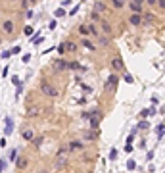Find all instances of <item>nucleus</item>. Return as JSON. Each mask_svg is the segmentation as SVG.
I'll use <instances>...</instances> for the list:
<instances>
[{
  "instance_id": "nucleus-1",
  "label": "nucleus",
  "mask_w": 165,
  "mask_h": 173,
  "mask_svg": "<svg viewBox=\"0 0 165 173\" xmlns=\"http://www.w3.org/2000/svg\"><path fill=\"white\" fill-rule=\"evenodd\" d=\"M67 148H60L58 154H56V161H54V169H63L67 166Z\"/></svg>"
},
{
  "instance_id": "nucleus-2",
  "label": "nucleus",
  "mask_w": 165,
  "mask_h": 173,
  "mask_svg": "<svg viewBox=\"0 0 165 173\" xmlns=\"http://www.w3.org/2000/svg\"><path fill=\"white\" fill-rule=\"evenodd\" d=\"M40 92L44 96H50V98H56L58 96V89L54 87L52 83H48V81H42V83H40Z\"/></svg>"
},
{
  "instance_id": "nucleus-3",
  "label": "nucleus",
  "mask_w": 165,
  "mask_h": 173,
  "mask_svg": "<svg viewBox=\"0 0 165 173\" xmlns=\"http://www.w3.org/2000/svg\"><path fill=\"white\" fill-rule=\"evenodd\" d=\"M67 64L69 62H65L63 58H60V60H54L52 69H54V71H65V69H67Z\"/></svg>"
},
{
  "instance_id": "nucleus-4",
  "label": "nucleus",
  "mask_w": 165,
  "mask_h": 173,
  "mask_svg": "<svg viewBox=\"0 0 165 173\" xmlns=\"http://www.w3.org/2000/svg\"><path fill=\"white\" fill-rule=\"evenodd\" d=\"M89 119H90V127H92V129H98V125H100V121H102V112H94Z\"/></svg>"
},
{
  "instance_id": "nucleus-5",
  "label": "nucleus",
  "mask_w": 165,
  "mask_h": 173,
  "mask_svg": "<svg viewBox=\"0 0 165 173\" xmlns=\"http://www.w3.org/2000/svg\"><path fill=\"white\" fill-rule=\"evenodd\" d=\"M14 131V119L12 118H6L4 119V137H10Z\"/></svg>"
},
{
  "instance_id": "nucleus-6",
  "label": "nucleus",
  "mask_w": 165,
  "mask_h": 173,
  "mask_svg": "<svg viewBox=\"0 0 165 173\" xmlns=\"http://www.w3.org/2000/svg\"><path fill=\"white\" fill-rule=\"evenodd\" d=\"M2 29H4V33H6V35H14V31H16L14 21H12V19H6V21L2 23Z\"/></svg>"
},
{
  "instance_id": "nucleus-7",
  "label": "nucleus",
  "mask_w": 165,
  "mask_h": 173,
  "mask_svg": "<svg viewBox=\"0 0 165 173\" xmlns=\"http://www.w3.org/2000/svg\"><path fill=\"white\" fill-rule=\"evenodd\" d=\"M14 161H16V167H17V169H25V167L29 166V160H27L25 156H17Z\"/></svg>"
},
{
  "instance_id": "nucleus-8",
  "label": "nucleus",
  "mask_w": 165,
  "mask_h": 173,
  "mask_svg": "<svg viewBox=\"0 0 165 173\" xmlns=\"http://www.w3.org/2000/svg\"><path fill=\"white\" fill-rule=\"evenodd\" d=\"M112 67L115 69V71H121V69L125 67V64H123V60H121V58H113V60H112Z\"/></svg>"
},
{
  "instance_id": "nucleus-9",
  "label": "nucleus",
  "mask_w": 165,
  "mask_h": 173,
  "mask_svg": "<svg viewBox=\"0 0 165 173\" xmlns=\"http://www.w3.org/2000/svg\"><path fill=\"white\" fill-rule=\"evenodd\" d=\"M129 23H131V25H135V27H138L140 23H142V17H140V14H133V16L129 17Z\"/></svg>"
},
{
  "instance_id": "nucleus-10",
  "label": "nucleus",
  "mask_w": 165,
  "mask_h": 173,
  "mask_svg": "<svg viewBox=\"0 0 165 173\" xmlns=\"http://www.w3.org/2000/svg\"><path fill=\"white\" fill-rule=\"evenodd\" d=\"M156 135H158V141H161V138H163V135H165V125H163V121L158 123V127H156Z\"/></svg>"
},
{
  "instance_id": "nucleus-11",
  "label": "nucleus",
  "mask_w": 165,
  "mask_h": 173,
  "mask_svg": "<svg viewBox=\"0 0 165 173\" xmlns=\"http://www.w3.org/2000/svg\"><path fill=\"white\" fill-rule=\"evenodd\" d=\"M63 50H67V52H77V44L67 41V42H63Z\"/></svg>"
},
{
  "instance_id": "nucleus-12",
  "label": "nucleus",
  "mask_w": 165,
  "mask_h": 173,
  "mask_svg": "<svg viewBox=\"0 0 165 173\" xmlns=\"http://www.w3.org/2000/svg\"><path fill=\"white\" fill-rule=\"evenodd\" d=\"M117 81H119V77H117L115 73H112V75L108 77V83H106V87H109V85H112V87H115V85H117Z\"/></svg>"
},
{
  "instance_id": "nucleus-13",
  "label": "nucleus",
  "mask_w": 165,
  "mask_h": 173,
  "mask_svg": "<svg viewBox=\"0 0 165 173\" xmlns=\"http://www.w3.org/2000/svg\"><path fill=\"white\" fill-rule=\"evenodd\" d=\"M81 148H83V142L81 141H71L67 150H81Z\"/></svg>"
},
{
  "instance_id": "nucleus-14",
  "label": "nucleus",
  "mask_w": 165,
  "mask_h": 173,
  "mask_svg": "<svg viewBox=\"0 0 165 173\" xmlns=\"http://www.w3.org/2000/svg\"><path fill=\"white\" fill-rule=\"evenodd\" d=\"M81 44L85 46L86 50H96V46H94V44H92V42H90L89 39H83V41H81Z\"/></svg>"
},
{
  "instance_id": "nucleus-15",
  "label": "nucleus",
  "mask_w": 165,
  "mask_h": 173,
  "mask_svg": "<svg viewBox=\"0 0 165 173\" xmlns=\"http://www.w3.org/2000/svg\"><path fill=\"white\" fill-rule=\"evenodd\" d=\"M94 12H96V14L106 12V4H104V2H96V4H94Z\"/></svg>"
},
{
  "instance_id": "nucleus-16",
  "label": "nucleus",
  "mask_w": 165,
  "mask_h": 173,
  "mask_svg": "<svg viewBox=\"0 0 165 173\" xmlns=\"http://www.w3.org/2000/svg\"><path fill=\"white\" fill-rule=\"evenodd\" d=\"M85 138H89V141H94V138H98V131L92 129V131H89V133H85Z\"/></svg>"
},
{
  "instance_id": "nucleus-17",
  "label": "nucleus",
  "mask_w": 165,
  "mask_h": 173,
  "mask_svg": "<svg viewBox=\"0 0 165 173\" xmlns=\"http://www.w3.org/2000/svg\"><path fill=\"white\" fill-rule=\"evenodd\" d=\"M67 69H81V71H85V67H81L79 62H69L67 64Z\"/></svg>"
},
{
  "instance_id": "nucleus-18",
  "label": "nucleus",
  "mask_w": 165,
  "mask_h": 173,
  "mask_svg": "<svg viewBox=\"0 0 165 173\" xmlns=\"http://www.w3.org/2000/svg\"><path fill=\"white\" fill-rule=\"evenodd\" d=\"M33 137H35V133H33L31 129H27V131H23V138H25V141H33Z\"/></svg>"
},
{
  "instance_id": "nucleus-19",
  "label": "nucleus",
  "mask_w": 165,
  "mask_h": 173,
  "mask_svg": "<svg viewBox=\"0 0 165 173\" xmlns=\"http://www.w3.org/2000/svg\"><path fill=\"white\" fill-rule=\"evenodd\" d=\"M123 81H125V83H129V85L135 83V79H133V75H131V73H123Z\"/></svg>"
},
{
  "instance_id": "nucleus-20",
  "label": "nucleus",
  "mask_w": 165,
  "mask_h": 173,
  "mask_svg": "<svg viewBox=\"0 0 165 173\" xmlns=\"http://www.w3.org/2000/svg\"><path fill=\"white\" fill-rule=\"evenodd\" d=\"M127 169H129V171L136 169V161H135V160H127Z\"/></svg>"
},
{
  "instance_id": "nucleus-21",
  "label": "nucleus",
  "mask_w": 165,
  "mask_h": 173,
  "mask_svg": "<svg viewBox=\"0 0 165 173\" xmlns=\"http://www.w3.org/2000/svg\"><path fill=\"white\" fill-rule=\"evenodd\" d=\"M86 29H89V33L94 35V37H98V35H100V33H98V29H96V25H86Z\"/></svg>"
},
{
  "instance_id": "nucleus-22",
  "label": "nucleus",
  "mask_w": 165,
  "mask_h": 173,
  "mask_svg": "<svg viewBox=\"0 0 165 173\" xmlns=\"http://www.w3.org/2000/svg\"><path fill=\"white\" fill-rule=\"evenodd\" d=\"M37 113H40V108H29V112H27L29 118H33V115H37Z\"/></svg>"
},
{
  "instance_id": "nucleus-23",
  "label": "nucleus",
  "mask_w": 165,
  "mask_h": 173,
  "mask_svg": "<svg viewBox=\"0 0 165 173\" xmlns=\"http://www.w3.org/2000/svg\"><path fill=\"white\" fill-rule=\"evenodd\" d=\"M65 14H67V12H65V10H63V8H58V10H56V12H54V16H56V17H63V16H65Z\"/></svg>"
},
{
  "instance_id": "nucleus-24",
  "label": "nucleus",
  "mask_w": 165,
  "mask_h": 173,
  "mask_svg": "<svg viewBox=\"0 0 165 173\" xmlns=\"http://www.w3.org/2000/svg\"><path fill=\"white\" fill-rule=\"evenodd\" d=\"M102 31H104V33H108V35L112 33V27H109V23H108V21H104V23H102Z\"/></svg>"
},
{
  "instance_id": "nucleus-25",
  "label": "nucleus",
  "mask_w": 165,
  "mask_h": 173,
  "mask_svg": "<svg viewBox=\"0 0 165 173\" xmlns=\"http://www.w3.org/2000/svg\"><path fill=\"white\" fill-rule=\"evenodd\" d=\"M148 127H150V123H148V121H144V119H142V121L138 123V129H144V131H146Z\"/></svg>"
},
{
  "instance_id": "nucleus-26",
  "label": "nucleus",
  "mask_w": 165,
  "mask_h": 173,
  "mask_svg": "<svg viewBox=\"0 0 165 173\" xmlns=\"http://www.w3.org/2000/svg\"><path fill=\"white\" fill-rule=\"evenodd\" d=\"M79 35H89V29H86V25H79Z\"/></svg>"
},
{
  "instance_id": "nucleus-27",
  "label": "nucleus",
  "mask_w": 165,
  "mask_h": 173,
  "mask_svg": "<svg viewBox=\"0 0 165 173\" xmlns=\"http://www.w3.org/2000/svg\"><path fill=\"white\" fill-rule=\"evenodd\" d=\"M115 158H117V150H115V148H112V150H109V160L115 161Z\"/></svg>"
},
{
  "instance_id": "nucleus-28",
  "label": "nucleus",
  "mask_w": 165,
  "mask_h": 173,
  "mask_svg": "<svg viewBox=\"0 0 165 173\" xmlns=\"http://www.w3.org/2000/svg\"><path fill=\"white\" fill-rule=\"evenodd\" d=\"M17 152H19L17 148H14V150H10V160H16V158H17Z\"/></svg>"
},
{
  "instance_id": "nucleus-29",
  "label": "nucleus",
  "mask_w": 165,
  "mask_h": 173,
  "mask_svg": "<svg viewBox=\"0 0 165 173\" xmlns=\"http://www.w3.org/2000/svg\"><path fill=\"white\" fill-rule=\"evenodd\" d=\"M23 33L27 35V37H33V27H31V25H27V27L23 29Z\"/></svg>"
},
{
  "instance_id": "nucleus-30",
  "label": "nucleus",
  "mask_w": 165,
  "mask_h": 173,
  "mask_svg": "<svg viewBox=\"0 0 165 173\" xmlns=\"http://www.w3.org/2000/svg\"><path fill=\"white\" fill-rule=\"evenodd\" d=\"M21 92H23V85H17V87H16V98H19Z\"/></svg>"
},
{
  "instance_id": "nucleus-31",
  "label": "nucleus",
  "mask_w": 165,
  "mask_h": 173,
  "mask_svg": "<svg viewBox=\"0 0 165 173\" xmlns=\"http://www.w3.org/2000/svg\"><path fill=\"white\" fill-rule=\"evenodd\" d=\"M100 44H102V46H108V44H109V39H108V37H100Z\"/></svg>"
},
{
  "instance_id": "nucleus-32",
  "label": "nucleus",
  "mask_w": 165,
  "mask_h": 173,
  "mask_svg": "<svg viewBox=\"0 0 165 173\" xmlns=\"http://www.w3.org/2000/svg\"><path fill=\"white\" fill-rule=\"evenodd\" d=\"M79 8H81L79 4H77V6H73V8H71V12H69V16H75L77 12H79Z\"/></svg>"
},
{
  "instance_id": "nucleus-33",
  "label": "nucleus",
  "mask_w": 165,
  "mask_h": 173,
  "mask_svg": "<svg viewBox=\"0 0 165 173\" xmlns=\"http://www.w3.org/2000/svg\"><path fill=\"white\" fill-rule=\"evenodd\" d=\"M4 167H6V160H2V158H0V173L4 171Z\"/></svg>"
},
{
  "instance_id": "nucleus-34",
  "label": "nucleus",
  "mask_w": 165,
  "mask_h": 173,
  "mask_svg": "<svg viewBox=\"0 0 165 173\" xmlns=\"http://www.w3.org/2000/svg\"><path fill=\"white\" fill-rule=\"evenodd\" d=\"M19 52H21V48H19V46H14V48L10 50V54H19Z\"/></svg>"
},
{
  "instance_id": "nucleus-35",
  "label": "nucleus",
  "mask_w": 165,
  "mask_h": 173,
  "mask_svg": "<svg viewBox=\"0 0 165 173\" xmlns=\"http://www.w3.org/2000/svg\"><path fill=\"white\" fill-rule=\"evenodd\" d=\"M12 83L17 87V85H21V81H19V77H16V75H14V77H12Z\"/></svg>"
},
{
  "instance_id": "nucleus-36",
  "label": "nucleus",
  "mask_w": 165,
  "mask_h": 173,
  "mask_svg": "<svg viewBox=\"0 0 165 173\" xmlns=\"http://www.w3.org/2000/svg\"><path fill=\"white\" fill-rule=\"evenodd\" d=\"M10 56H12V54H10V50H4V52H2V60H8Z\"/></svg>"
},
{
  "instance_id": "nucleus-37",
  "label": "nucleus",
  "mask_w": 165,
  "mask_h": 173,
  "mask_svg": "<svg viewBox=\"0 0 165 173\" xmlns=\"http://www.w3.org/2000/svg\"><path fill=\"white\" fill-rule=\"evenodd\" d=\"M148 115H150V112H148V110H142V112H140V118H142V119L148 118Z\"/></svg>"
},
{
  "instance_id": "nucleus-38",
  "label": "nucleus",
  "mask_w": 165,
  "mask_h": 173,
  "mask_svg": "<svg viewBox=\"0 0 165 173\" xmlns=\"http://www.w3.org/2000/svg\"><path fill=\"white\" fill-rule=\"evenodd\" d=\"M125 152H127V154L133 152V144H125Z\"/></svg>"
},
{
  "instance_id": "nucleus-39",
  "label": "nucleus",
  "mask_w": 165,
  "mask_h": 173,
  "mask_svg": "<svg viewBox=\"0 0 165 173\" xmlns=\"http://www.w3.org/2000/svg\"><path fill=\"white\" fill-rule=\"evenodd\" d=\"M67 6H71V0H63V2H62V8L65 10V8H67Z\"/></svg>"
},
{
  "instance_id": "nucleus-40",
  "label": "nucleus",
  "mask_w": 165,
  "mask_h": 173,
  "mask_svg": "<svg viewBox=\"0 0 165 173\" xmlns=\"http://www.w3.org/2000/svg\"><path fill=\"white\" fill-rule=\"evenodd\" d=\"M112 2H113L115 8H121V6H123V2H121V0H112Z\"/></svg>"
},
{
  "instance_id": "nucleus-41",
  "label": "nucleus",
  "mask_w": 165,
  "mask_h": 173,
  "mask_svg": "<svg viewBox=\"0 0 165 173\" xmlns=\"http://www.w3.org/2000/svg\"><path fill=\"white\" fill-rule=\"evenodd\" d=\"M90 17H92L94 21H98V19H100V14H96V12H92V14H90Z\"/></svg>"
},
{
  "instance_id": "nucleus-42",
  "label": "nucleus",
  "mask_w": 165,
  "mask_h": 173,
  "mask_svg": "<svg viewBox=\"0 0 165 173\" xmlns=\"http://www.w3.org/2000/svg\"><path fill=\"white\" fill-rule=\"evenodd\" d=\"M21 62H25V64L31 62V54H23V60H21Z\"/></svg>"
},
{
  "instance_id": "nucleus-43",
  "label": "nucleus",
  "mask_w": 165,
  "mask_h": 173,
  "mask_svg": "<svg viewBox=\"0 0 165 173\" xmlns=\"http://www.w3.org/2000/svg\"><path fill=\"white\" fill-rule=\"evenodd\" d=\"M56 25H58L56 19H52V21H50V25H48V29H56Z\"/></svg>"
},
{
  "instance_id": "nucleus-44",
  "label": "nucleus",
  "mask_w": 165,
  "mask_h": 173,
  "mask_svg": "<svg viewBox=\"0 0 165 173\" xmlns=\"http://www.w3.org/2000/svg\"><path fill=\"white\" fill-rule=\"evenodd\" d=\"M133 141H135V135H131V137H127V142L125 144H133Z\"/></svg>"
},
{
  "instance_id": "nucleus-45",
  "label": "nucleus",
  "mask_w": 165,
  "mask_h": 173,
  "mask_svg": "<svg viewBox=\"0 0 165 173\" xmlns=\"http://www.w3.org/2000/svg\"><path fill=\"white\" fill-rule=\"evenodd\" d=\"M33 142H35V144H37V146H39V144H40V142H42V137H39V138H35V137H33Z\"/></svg>"
},
{
  "instance_id": "nucleus-46",
  "label": "nucleus",
  "mask_w": 165,
  "mask_h": 173,
  "mask_svg": "<svg viewBox=\"0 0 165 173\" xmlns=\"http://www.w3.org/2000/svg\"><path fill=\"white\" fill-rule=\"evenodd\" d=\"M142 2L144 0H131V4H136V6H142Z\"/></svg>"
},
{
  "instance_id": "nucleus-47",
  "label": "nucleus",
  "mask_w": 165,
  "mask_h": 173,
  "mask_svg": "<svg viewBox=\"0 0 165 173\" xmlns=\"http://www.w3.org/2000/svg\"><path fill=\"white\" fill-rule=\"evenodd\" d=\"M8 71H10V67H8V65H6V67H4V69H2V77H6V75H8Z\"/></svg>"
},
{
  "instance_id": "nucleus-48",
  "label": "nucleus",
  "mask_w": 165,
  "mask_h": 173,
  "mask_svg": "<svg viewBox=\"0 0 165 173\" xmlns=\"http://www.w3.org/2000/svg\"><path fill=\"white\" fill-rule=\"evenodd\" d=\"M6 144H8V141H6V138H0V146H2V148H4Z\"/></svg>"
},
{
  "instance_id": "nucleus-49",
  "label": "nucleus",
  "mask_w": 165,
  "mask_h": 173,
  "mask_svg": "<svg viewBox=\"0 0 165 173\" xmlns=\"http://www.w3.org/2000/svg\"><path fill=\"white\" fill-rule=\"evenodd\" d=\"M81 85H83V83H81ZM83 90H85V92H90L92 89H90V87H86V85H83Z\"/></svg>"
},
{
  "instance_id": "nucleus-50",
  "label": "nucleus",
  "mask_w": 165,
  "mask_h": 173,
  "mask_svg": "<svg viewBox=\"0 0 165 173\" xmlns=\"http://www.w3.org/2000/svg\"><path fill=\"white\" fill-rule=\"evenodd\" d=\"M156 2L159 4V8H163V6H165V0H156Z\"/></svg>"
},
{
  "instance_id": "nucleus-51",
  "label": "nucleus",
  "mask_w": 165,
  "mask_h": 173,
  "mask_svg": "<svg viewBox=\"0 0 165 173\" xmlns=\"http://www.w3.org/2000/svg\"><path fill=\"white\" fill-rule=\"evenodd\" d=\"M146 2H148V4H152V6H154V4H156V0H146Z\"/></svg>"
},
{
  "instance_id": "nucleus-52",
  "label": "nucleus",
  "mask_w": 165,
  "mask_h": 173,
  "mask_svg": "<svg viewBox=\"0 0 165 173\" xmlns=\"http://www.w3.org/2000/svg\"><path fill=\"white\" fill-rule=\"evenodd\" d=\"M29 2H33V4H35V2H37V0H29Z\"/></svg>"
},
{
  "instance_id": "nucleus-53",
  "label": "nucleus",
  "mask_w": 165,
  "mask_h": 173,
  "mask_svg": "<svg viewBox=\"0 0 165 173\" xmlns=\"http://www.w3.org/2000/svg\"><path fill=\"white\" fill-rule=\"evenodd\" d=\"M121 2H127V0H121Z\"/></svg>"
},
{
  "instance_id": "nucleus-54",
  "label": "nucleus",
  "mask_w": 165,
  "mask_h": 173,
  "mask_svg": "<svg viewBox=\"0 0 165 173\" xmlns=\"http://www.w3.org/2000/svg\"><path fill=\"white\" fill-rule=\"evenodd\" d=\"M0 44H2V39H0Z\"/></svg>"
}]
</instances>
